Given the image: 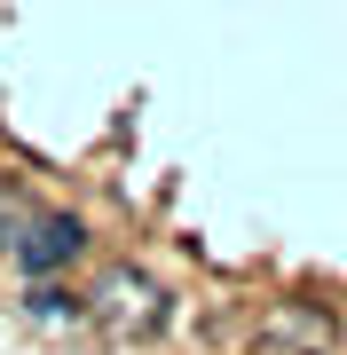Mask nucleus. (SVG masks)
Returning a JSON list of instances; mask_svg holds the SVG:
<instances>
[{"label": "nucleus", "mask_w": 347, "mask_h": 355, "mask_svg": "<svg viewBox=\"0 0 347 355\" xmlns=\"http://www.w3.org/2000/svg\"><path fill=\"white\" fill-rule=\"evenodd\" d=\"M87 308H95V324H111V331H158L166 324V292H158L142 268H103V284L87 292Z\"/></svg>", "instance_id": "1"}, {"label": "nucleus", "mask_w": 347, "mask_h": 355, "mask_svg": "<svg viewBox=\"0 0 347 355\" xmlns=\"http://www.w3.org/2000/svg\"><path fill=\"white\" fill-rule=\"evenodd\" d=\"M79 253H87V229H79L71 214H32L24 237H16V261H24L32 277H48V268H64Z\"/></svg>", "instance_id": "2"}]
</instances>
